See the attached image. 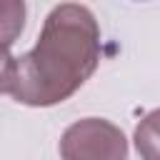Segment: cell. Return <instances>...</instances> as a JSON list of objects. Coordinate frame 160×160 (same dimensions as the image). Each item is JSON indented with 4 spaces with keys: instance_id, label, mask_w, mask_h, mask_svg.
<instances>
[{
    "instance_id": "2",
    "label": "cell",
    "mask_w": 160,
    "mask_h": 160,
    "mask_svg": "<svg viewBox=\"0 0 160 160\" xmlns=\"http://www.w3.org/2000/svg\"><path fill=\"white\" fill-rule=\"evenodd\" d=\"M60 160H128L125 132L105 118H82L65 128Z\"/></svg>"
},
{
    "instance_id": "3",
    "label": "cell",
    "mask_w": 160,
    "mask_h": 160,
    "mask_svg": "<svg viewBox=\"0 0 160 160\" xmlns=\"http://www.w3.org/2000/svg\"><path fill=\"white\" fill-rule=\"evenodd\" d=\"M25 0H0V50H10L25 28Z\"/></svg>"
},
{
    "instance_id": "5",
    "label": "cell",
    "mask_w": 160,
    "mask_h": 160,
    "mask_svg": "<svg viewBox=\"0 0 160 160\" xmlns=\"http://www.w3.org/2000/svg\"><path fill=\"white\" fill-rule=\"evenodd\" d=\"M15 65L18 58L10 55V50H0V95L12 92V82H15Z\"/></svg>"
},
{
    "instance_id": "1",
    "label": "cell",
    "mask_w": 160,
    "mask_h": 160,
    "mask_svg": "<svg viewBox=\"0 0 160 160\" xmlns=\"http://www.w3.org/2000/svg\"><path fill=\"white\" fill-rule=\"evenodd\" d=\"M100 65V25L90 8L62 2L42 22L32 50L18 58L12 98L28 108H50L72 98Z\"/></svg>"
},
{
    "instance_id": "4",
    "label": "cell",
    "mask_w": 160,
    "mask_h": 160,
    "mask_svg": "<svg viewBox=\"0 0 160 160\" xmlns=\"http://www.w3.org/2000/svg\"><path fill=\"white\" fill-rule=\"evenodd\" d=\"M132 140L140 160H160V108L150 110L138 122Z\"/></svg>"
}]
</instances>
